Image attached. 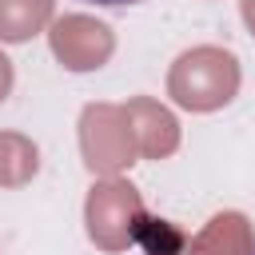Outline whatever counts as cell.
<instances>
[{
  "label": "cell",
  "instance_id": "cell-1",
  "mask_svg": "<svg viewBox=\"0 0 255 255\" xmlns=\"http://www.w3.org/2000/svg\"><path fill=\"white\" fill-rule=\"evenodd\" d=\"M239 56L219 44H195L167 68V96L183 112H219L239 96Z\"/></svg>",
  "mask_w": 255,
  "mask_h": 255
},
{
  "label": "cell",
  "instance_id": "cell-2",
  "mask_svg": "<svg viewBox=\"0 0 255 255\" xmlns=\"http://www.w3.org/2000/svg\"><path fill=\"white\" fill-rule=\"evenodd\" d=\"M76 128H80V155H84V167L92 175L112 179L135 163L139 147H135V131H131L124 104H104V100L84 104Z\"/></svg>",
  "mask_w": 255,
  "mask_h": 255
},
{
  "label": "cell",
  "instance_id": "cell-3",
  "mask_svg": "<svg viewBox=\"0 0 255 255\" xmlns=\"http://www.w3.org/2000/svg\"><path fill=\"white\" fill-rule=\"evenodd\" d=\"M143 195L135 183L112 175V179H96L88 187V199H84V227H88V239L116 255V251H128L135 243V223L143 219Z\"/></svg>",
  "mask_w": 255,
  "mask_h": 255
},
{
  "label": "cell",
  "instance_id": "cell-4",
  "mask_svg": "<svg viewBox=\"0 0 255 255\" xmlns=\"http://www.w3.org/2000/svg\"><path fill=\"white\" fill-rule=\"evenodd\" d=\"M48 44H52V56L68 72H96L112 60L116 32H112V24H104L88 12H64L52 20Z\"/></svg>",
  "mask_w": 255,
  "mask_h": 255
},
{
  "label": "cell",
  "instance_id": "cell-5",
  "mask_svg": "<svg viewBox=\"0 0 255 255\" xmlns=\"http://www.w3.org/2000/svg\"><path fill=\"white\" fill-rule=\"evenodd\" d=\"M124 108H128L135 147H139L143 159H167L179 147V120L171 116V108H163L151 96H131Z\"/></svg>",
  "mask_w": 255,
  "mask_h": 255
},
{
  "label": "cell",
  "instance_id": "cell-6",
  "mask_svg": "<svg viewBox=\"0 0 255 255\" xmlns=\"http://www.w3.org/2000/svg\"><path fill=\"white\" fill-rule=\"evenodd\" d=\"M255 231L243 211H219L211 215L187 243V255H251Z\"/></svg>",
  "mask_w": 255,
  "mask_h": 255
},
{
  "label": "cell",
  "instance_id": "cell-7",
  "mask_svg": "<svg viewBox=\"0 0 255 255\" xmlns=\"http://www.w3.org/2000/svg\"><path fill=\"white\" fill-rule=\"evenodd\" d=\"M56 0H0V44H24L52 28Z\"/></svg>",
  "mask_w": 255,
  "mask_h": 255
},
{
  "label": "cell",
  "instance_id": "cell-8",
  "mask_svg": "<svg viewBox=\"0 0 255 255\" xmlns=\"http://www.w3.org/2000/svg\"><path fill=\"white\" fill-rule=\"evenodd\" d=\"M40 171V147L24 131H0V187H24Z\"/></svg>",
  "mask_w": 255,
  "mask_h": 255
},
{
  "label": "cell",
  "instance_id": "cell-9",
  "mask_svg": "<svg viewBox=\"0 0 255 255\" xmlns=\"http://www.w3.org/2000/svg\"><path fill=\"white\" fill-rule=\"evenodd\" d=\"M187 243H191V235L183 227H175L171 219L143 211V219L135 223V247L143 255H187Z\"/></svg>",
  "mask_w": 255,
  "mask_h": 255
},
{
  "label": "cell",
  "instance_id": "cell-10",
  "mask_svg": "<svg viewBox=\"0 0 255 255\" xmlns=\"http://www.w3.org/2000/svg\"><path fill=\"white\" fill-rule=\"evenodd\" d=\"M12 80H16V72H12V60L0 52V104L8 100V92H12Z\"/></svg>",
  "mask_w": 255,
  "mask_h": 255
},
{
  "label": "cell",
  "instance_id": "cell-11",
  "mask_svg": "<svg viewBox=\"0 0 255 255\" xmlns=\"http://www.w3.org/2000/svg\"><path fill=\"white\" fill-rule=\"evenodd\" d=\"M239 12H243V24H247V32L255 36V0H239Z\"/></svg>",
  "mask_w": 255,
  "mask_h": 255
},
{
  "label": "cell",
  "instance_id": "cell-12",
  "mask_svg": "<svg viewBox=\"0 0 255 255\" xmlns=\"http://www.w3.org/2000/svg\"><path fill=\"white\" fill-rule=\"evenodd\" d=\"M88 4H104V8H124V4H139V0H88Z\"/></svg>",
  "mask_w": 255,
  "mask_h": 255
},
{
  "label": "cell",
  "instance_id": "cell-13",
  "mask_svg": "<svg viewBox=\"0 0 255 255\" xmlns=\"http://www.w3.org/2000/svg\"><path fill=\"white\" fill-rule=\"evenodd\" d=\"M251 255H255V251H251Z\"/></svg>",
  "mask_w": 255,
  "mask_h": 255
}]
</instances>
